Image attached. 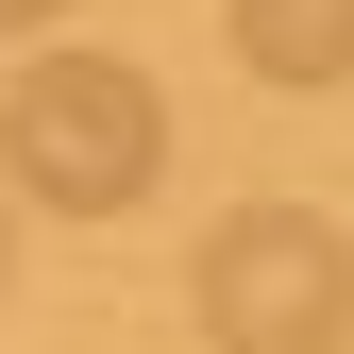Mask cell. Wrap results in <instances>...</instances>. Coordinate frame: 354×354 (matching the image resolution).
<instances>
[{"mask_svg":"<svg viewBox=\"0 0 354 354\" xmlns=\"http://www.w3.org/2000/svg\"><path fill=\"white\" fill-rule=\"evenodd\" d=\"M152 169H169L152 68H118V51H34L17 84H0V186H17V203H51V219H136Z\"/></svg>","mask_w":354,"mask_h":354,"instance_id":"cell-1","label":"cell"},{"mask_svg":"<svg viewBox=\"0 0 354 354\" xmlns=\"http://www.w3.org/2000/svg\"><path fill=\"white\" fill-rule=\"evenodd\" d=\"M186 304H203L219 354H354V236L321 203H236L203 236Z\"/></svg>","mask_w":354,"mask_h":354,"instance_id":"cell-2","label":"cell"},{"mask_svg":"<svg viewBox=\"0 0 354 354\" xmlns=\"http://www.w3.org/2000/svg\"><path fill=\"white\" fill-rule=\"evenodd\" d=\"M253 84H354V0H236Z\"/></svg>","mask_w":354,"mask_h":354,"instance_id":"cell-3","label":"cell"},{"mask_svg":"<svg viewBox=\"0 0 354 354\" xmlns=\"http://www.w3.org/2000/svg\"><path fill=\"white\" fill-rule=\"evenodd\" d=\"M51 17H68V0H0V34H51Z\"/></svg>","mask_w":354,"mask_h":354,"instance_id":"cell-4","label":"cell"},{"mask_svg":"<svg viewBox=\"0 0 354 354\" xmlns=\"http://www.w3.org/2000/svg\"><path fill=\"white\" fill-rule=\"evenodd\" d=\"M0 270H17V186H0Z\"/></svg>","mask_w":354,"mask_h":354,"instance_id":"cell-5","label":"cell"}]
</instances>
